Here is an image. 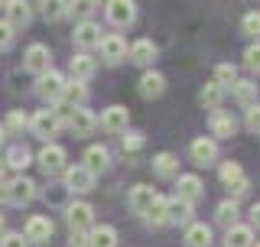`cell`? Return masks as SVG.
I'll use <instances>...</instances> for the list:
<instances>
[{
	"instance_id": "6da1fadb",
	"label": "cell",
	"mask_w": 260,
	"mask_h": 247,
	"mask_svg": "<svg viewBox=\"0 0 260 247\" xmlns=\"http://www.w3.org/2000/svg\"><path fill=\"white\" fill-rule=\"evenodd\" d=\"M62 91H65V78L59 75V72H43V75L36 78V95L43 98V101H49V104H59L62 101Z\"/></svg>"
},
{
	"instance_id": "7a4b0ae2",
	"label": "cell",
	"mask_w": 260,
	"mask_h": 247,
	"mask_svg": "<svg viewBox=\"0 0 260 247\" xmlns=\"http://www.w3.org/2000/svg\"><path fill=\"white\" fill-rule=\"evenodd\" d=\"M4 192H7V202L10 205H29L32 195H36V182L26 176H16L10 182H4Z\"/></svg>"
},
{
	"instance_id": "3957f363",
	"label": "cell",
	"mask_w": 260,
	"mask_h": 247,
	"mask_svg": "<svg viewBox=\"0 0 260 247\" xmlns=\"http://www.w3.org/2000/svg\"><path fill=\"white\" fill-rule=\"evenodd\" d=\"M59 117H62V114H59ZM65 123H69V130H72L75 137H88V134L98 127L94 114L85 111V108H69V111H65Z\"/></svg>"
},
{
	"instance_id": "277c9868",
	"label": "cell",
	"mask_w": 260,
	"mask_h": 247,
	"mask_svg": "<svg viewBox=\"0 0 260 247\" xmlns=\"http://www.w3.org/2000/svg\"><path fill=\"white\" fill-rule=\"evenodd\" d=\"M23 65L32 72V75H43V72H49L52 69V55H49V46H43V43H32L29 49H26V55H23Z\"/></svg>"
},
{
	"instance_id": "5b68a950",
	"label": "cell",
	"mask_w": 260,
	"mask_h": 247,
	"mask_svg": "<svg viewBox=\"0 0 260 247\" xmlns=\"http://www.w3.org/2000/svg\"><path fill=\"white\" fill-rule=\"evenodd\" d=\"M65 221H69L72 231H88L94 221V208L88 202H72L69 208H65Z\"/></svg>"
},
{
	"instance_id": "8992f818",
	"label": "cell",
	"mask_w": 260,
	"mask_h": 247,
	"mask_svg": "<svg viewBox=\"0 0 260 247\" xmlns=\"http://www.w3.org/2000/svg\"><path fill=\"white\" fill-rule=\"evenodd\" d=\"M62 179H65V189H69V192H91V186H94V176L81 166V163L78 166H65Z\"/></svg>"
},
{
	"instance_id": "52a82bcc",
	"label": "cell",
	"mask_w": 260,
	"mask_h": 247,
	"mask_svg": "<svg viewBox=\"0 0 260 247\" xmlns=\"http://www.w3.org/2000/svg\"><path fill=\"white\" fill-rule=\"evenodd\" d=\"M4 13H7V23H10L13 29H26L29 23H32L29 0H7V4H4Z\"/></svg>"
},
{
	"instance_id": "ba28073f",
	"label": "cell",
	"mask_w": 260,
	"mask_h": 247,
	"mask_svg": "<svg viewBox=\"0 0 260 247\" xmlns=\"http://www.w3.org/2000/svg\"><path fill=\"white\" fill-rule=\"evenodd\" d=\"M29 127H32V134H36V137L49 140V137H55V134H59L62 117H59L55 111H36V114H32V120H29Z\"/></svg>"
},
{
	"instance_id": "9c48e42d",
	"label": "cell",
	"mask_w": 260,
	"mask_h": 247,
	"mask_svg": "<svg viewBox=\"0 0 260 247\" xmlns=\"http://www.w3.org/2000/svg\"><path fill=\"white\" fill-rule=\"evenodd\" d=\"M104 13H108V20L114 26H130L134 16H137V7H134V0H108Z\"/></svg>"
},
{
	"instance_id": "30bf717a",
	"label": "cell",
	"mask_w": 260,
	"mask_h": 247,
	"mask_svg": "<svg viewBox=\"0 0 260 247\" xmlns=\"http://www.w3.org/2000/svg\"><path fill=\"white\" fill-rule=\"evenodd\" d=\"M98 49H101V59L108 62V65H117V62L127 59V43L117 36V33H111V36H101Z\"/></svg>"
},
{
	"instance_id": "8fae6325",
	"label": "cell",
	"mask_w": 260,
	"mask_h": 247,
	"mask_svg": "<svg viewBox=\"0 0 260 247\" xmlns=\"http://www.w3.org/2000/svg\"><path fill=\"white\" fill-rule=\"evenodd\" d=\"M127 123H130V111L124 104H111V108L101 114V127L108 130V134H127Z\"/></svg>"
},
{
	"instance_id": "7c38bea8",
	"label": "cell",
	"mask_w": 260,
	"mask_h": 247,
	"mask_svg": "<svg viewBox=\"0 0 260 247\" xmlns=\"http://www.w3.org/2000/svg\"><path fill=\"white\" fill-rule=\"evenodd\" d=\"M39 166H43L46 176H59L65 169V150L59 143H46L43 153H39Z\"/></svg>"
},
{
	"instance_id": "4fadbf2b",
	"label": "cell",
	"mask_w": 260,
	"mask_h": 247,
	"mask_svg": "<svg viewBox=\"0 0 260 247\" xmlns=\"http://www.w3.org/2000/svg\"><path fill=\"white\" fill-rule=\"evenodd\" d=\"M23 237H26V241H36V244H46L49 237H52V218L32 215L26 221V231H23Z\"/></svg>"
},
{
	"instance_id": "5bb4252c",
	"label": "cell",
	"mask_w": 260,
	"mask_h": 247,
	"mask_svg": "<svg viewBox=\"0 0 260 247\" xmlns=\"http://www.w3.org/2000/svg\"><path fill=\"white\" fill-rule=\"evenodd\" d=\"M153 202H156V192H153L150 186H134L130 189V211H134V215H146Z\"/></svg>"
},
{
	"instance_id": "9a60e30c",
	"label": "cell",
	"mask_w": 260,
	"mask_h": 247,
	"mask_svg": "<svg viewBox=\"0 0 260 247\" xmlns=\"http://www.w3.org/2000/svg\"><path fill=\"white\" fill-rule=\"evenodd\" d=\"M75 43L81 49H98V43H101V26L91 20H81L75 26Z\"/></svg>"
},
{
	"instance_id": "2e32d148",
	"label": "cell",
	"mask_w": 260,
	"mask_h": 247,
	"mask_svg": "<svg viewBox=\"0 0 260 247\" xmlns=\"http://www.w3.org/2000/svg\"><path fill=\"white\" fill-rule=\"evenodd\" d=\"M199 195H202V179H199V176H192V172H189V176H179V182H176V199H182V202L192 205Z\"/></svg>"
},
{
	"instance_id": "e0dca14e",
	"label": "cell",
	"mask_w": 260,
	"mask_h": 247,
	"mask_svg": "<svg viewBox=\"0 0 260 247\" xmlns=\"http://www.w3.org/2000/svg\"><path fill=\"white\" fill-rule=\"evenodd\" d=\"M215 156H218L215 140H208V137L192 140V160L199 163V166H208V163H215Z\"/></svg>"
},
{
	"instance_id": "ac0fdd59",
	"label": "cell",
	"mask_w": 260,
	"mask_h": 247,
	"mask_svg": "<svg viewBox=\"0 0 260 247\" xmlns=\"http://www.w3.org/2000/svg\"><path fill=\"white\" fill-rule=\"evenodd\" d=\"M192 218V205L182 199H166V225H185Z\"/></svg>"
},
{
	"instance_id": "d6986e66",
	"label": "cell",
	"mask_w": 260,
	"mask_h": 247,
	"mask_svg": "<svg viewBox=\"0 0 260 247\" xmlns=\"http://www.w3.org/2000/svg\"><path fill=\"white\" fill-rule=\"evenodd\" d=\"M238 130V120H234L231 111H215L211 114V134L215 137H234Z\"/></svg>"
},
{
	"instance_id": "ffe728a7",
	"label": "cell",
	"mask_w": 260,
	"mask_h": 247,
	"mask_svg": "<svg viewBox=\"0 0 260 247\" xmlns=\"http://www.w3.org/2000/svg\"><path fill=\"white\" fill-rule=\"evenodd\" d=\"M69 69H72V78L85 85V81L94 75L98 62H94V59H91V55H88V52H81V55H75V59H72V65H69Z\"/></svg>"
},
{
	"instance_id": "44dd1931",
	"label": "cell",
	"mask_w": 260,
	"mask_h": 247,
	"mask_svg": "<svg viewBox=\"0 0 260 247\" xmlns=\"http://www.w3.org/2000/svg\"><path fill=\"white\" fill-rule=\"evenodd\" d=\"M127 55H130V62H137V65H150L156 59V46H153L150 39H137V43L127 49Z\"/></svg>"
},
{
	"instance_id": "7402d4cb",
	"label": "cell",
	"mask_w": 260,
	"mask_h": 247,
	"mask_svg": "<svg viewBox=\"0 0 260 247\" xmlns=\"http://www.w3.org/2000/svg\"><path fill=\"white\" fill-rule=\"evenodd\" d=\"M108 160H111V156H108L104 146H88V150H85V163H81V166L91 172V176H98V172L108 166Z\"/></svg>"
},
{
	"instance_id": "603a6c76",
	"label": "cell",
	"mask_w": 260,
	"mask_h": 247,
	"mask_svg": "<svg viewBox=\"0 0 260 247\" xmlns=\"http://www.w3.org/2000/svg\"><path fill=\"white\" fill-rule=\"evenodd\" d=\"M88 247H117V231H114L111 225L91 228V231H88Z\"/></svg>"
},
{
	"instance_id": "cb8c5ba5",
	"label": "cell",
	"mask_w": 260,
	"mask_h": 247,
	"mask_svg": "<svg viewBox=\"0 0 260 247\" xmlns=\"http://www.w3.org/2000/svg\"><path fill=\"white\" fill-rule=\"evenodd\" d=\"M162 91H166V78H162L159 72H146L140 78V95L143 98H159Z\"/></svg>"
},
{
	"instance_id": "d4e9b609",
	"label": "cell",
	"mask_w": 260,
	"mask_h": 247,
	"mask_svg": "<svg viewBox=\"0 0 260 247\" xmlns=\"http://www.w3.org/2000/svg\"><path fill=\"white\" fill-rule=\"evenodd\" d=\"M185 244H189V247H211V228L208 225H189V231H185Z\"/></svg>"
},
{
	"instance_id": "484cf974",
	"label": "cell",
	"mask_w": 260,
	"mask_h": 247,
	"mask_svg": "<svg viewBox=\"0 0 260 247\" xmlns=\"http://www.w3.org/2000/svg\"><path fill=\"white\" fill-rule=\"evenodd\" d=\"M254 241V231L247 225H231L228 228V247H250Z\"/></svg>"
},
{
	"instance_id": "4316f807",
	"label": "cell",
	"mask_w": 260,
	"mask_h": 247,
	"mask_svg": "<svg viewBox=\"0 0 260 247\" xmlns=\"http://www.w3.org/2000/svg\"><path fill=\"white\" fill-rule=\"evenodd\" d=\"M29 160H32V156H29L26 146H23V143H13L4 163H7V166H13V169H26V166H29Z\"/></svg>"
},
{
	"instance_id": "83f0119b",
	"label": "cell",
	"mask_w": 260,
	"mask_h": 247,
	"mask_svg": "<svg viewBox=\"0 0 260 247\" xmlns=\"http://www.w3.org/2000/svg\"><path fill=\"white\" fill-rule=\"evenodd\" d=\"M43 16L49 23H59V20L69 16V4H65V0H43Z\"/></svg>"
},
{
	"instance_id": "f1b7e54d",
	"label": "cell",
	"mask_w": 260,
	"mask_h": 247,
	"mask_svg": "<svg viewBox=\"0 0 260 247\" xmlns=\"http://www.w3.org/2000/svg\"><path fill=\"white\" fill-rule=\"evenodd\" d=\"M153 169H156L162 179H173V176H176V169H179V163H176V156H173V153H159L156 160H153Z\"/></svg>"
},
{
	"instance_id": "f546056e",
	"label": "cell",
	"mask_w": 260,
	"mask_h": 247,
	"mask_svg": "<svg viewBox=\"0 0 260 247\" xmlns=\"http://www.w3.org/2000/svg\"><path fill=\"white\" fill-rule=\"evenodd\" d=\"M215 218H218V225H224V228H231L234 221H238V202L234 199H228L218 205V211H215Z\"/></svg>"
},
{
	"instance_id": "4dcf8cb0",
	"label": "cell",
	"mask_w": 260,
	"mask_h": 247,
	"mask_svg": "<svg viewBox=\"0 0 260 247\" xmlns=\"http://www.w3.org/2000/svg\"><path fill=\"white\" fill-rule=\"evenodd\" d=\"M85 98H88V88L81 85V81H72V85H65V91H62V101H69L72 108H81Z\"/></svg>"
},
{
	"instance_id": "1f68e13d",
	"label": "cell",
	"mask_w": 260,
	"mask_h": 247,
	"mask_svg": "<svg viewBox=\"0 0 260 247\" xmlns=\"http://www.w3.org/2000/svg\"><path fill=\"white\" fill-rule=\"evenodd\" d=\"M202 104H208V108H218V104H221V98H224V88L218 85V81H208L205 88H202Z\"/></svg>"
},
{
	"instance_id": "d6a6232c",
	"label": "cell",
	"mask_w": 260,
	"mask_h": 247,
	"mask_svg": "<svg viewBox=\"0 0 260 247\" xmlns=\"http://www.w3.org/2000/svg\"><path fill=\"white\" fill-rule=\"evenodd\" d=\"M26 127H29V120H26V114H23V111H10V114H7L4 134H23Z\"/></svg>"
},
{
	"instance_id": "836d02e7",
	"label": "cell",
	"mask_w": 260,
	"mask_h": 247,
	"mask_svg": "<svg viewBox=\"0 0 260 247\" xmlns=\"http://www.w3.org/2000/svg\"><path fill=\"white\" fill-rule=\"evenodd\" d=\"M218 176H221V182H224L228 189H231V186H238L241 179H247V176H244V172H241V166H238V163H224Z\"/></svg>"
},
{
	"instance_id": "e575fe53",
	"label": "cell",
	"mask_w": 260,
	"mask_h": 247,
	"mask_svg": "<svg viewBox=\"0 0 260 247\" xmlns=\"http://www.w3.org/2000/svg\"><path fill=\"white\" fill-rule=\"evenodd\" d=\"M234 98H238L241 104H250L257 98V85L254 81H234Z\"/></svg>"
},
{
	"instance_id": "d590c367",
	"label": "cell",
	"mask_w": 260,
	"mask_h": 247,
	"mask_svg": "<svg viewBox=\"0 0 260 247\" xmlns=\"http://www.w3.org/2000/svg\"><path fill=\"white\" fill-rule=\"evenodd\" d=\"M143 218L150 221V225H166V199H159V195H156V202L150 205V211H146Z\"/></svg>"
},
{
	"instance_id": "8d00e7d4",
	"label": "cell",
	"mask_w": 260,
	"mask_h": 247,
	"mask_svg": "<svg viewBox=\"0 0 260 247\" xmlns=\"http://www.w3.org/2000/svg\"><path fill=\"white\" fill-rule=\"evenodd\" d=\"M215 81H218V85H234V81H238V69H234V65H218V69H215Z\"/></svg>"
},
{
	"instance_id": "74e56055",
	"label": "cell",
	"mask_w": 260,
	"mask_h": 247,
	"mask_svg": "<svg viewBox=\"0 0 260 247\" xmlns=\"http://www.w3.org/2000/svg\"><path fill=\"white\" fill-rule=\"evenodd\" d=\"M244 65H247L250 72H257V75H260V46H250L247 52H244Z\"/></svg>"
},
{
	"instance_id": "f35d334b",
	"label": "cell",
	"mask_w": 260,
	"mask_h": 247,
	"mask_svg": "<svg viewBox=\"0 0 260 247\" xmlns=\"http://www.w3.org/2000/svg\"><path fill=\"white\" fill-rule=\"evenodd\" d=\"M244 33H247V36H260V13L244 16Z\"/></svg>"
},
{
	"instance_id": "ab89813d",
	"label": "cell",
	"mask_w": 260,
	"mask_h": 247,
	"mask_svg": "<svg viewBox=\"0 0 260 247\" xmlns=\"http://www.w3.org/2000/svg\"><path fill=\"white\" fill-rule=\"evenodd\" d=\"M13 46V26L7 20H0V49H10Z\"/></svg>"
},
{
	"instance_id": "60d3db41",
	"label": "cell",
	"mask_w": 260,
	"mask_h": 247,
	"mask_svg": "<svg viewBox=\"0 0 260 247\" xmlns=\"http://www.w3.org/2000/svg\"><path fill=\"white\" fill-rule=\"evenodd\" d=\"M247 130L260 134V104H250L247 108Z\"/></svg>"
},
{
	"instance_id": "b9f144b4",
	"label": "cell",
	"mask_w": 260,
	"mask_h": 247,
	"mask_svg": "<svg viewBox=\"0 0 260 247\" xmlns=\"http://www.w3.org/2000/svg\"><path fill=\"white\" fill-rule=\"evenodd\" d=\"M0 247H26V237L16 234V231H10V234L0 237Z\"/></svg>"
},
{
	"instance_id": "7bdbcfd3",
	"label": "cell",
	"mask_w": 260,
	"mask_h": 247,
	"mask_svg": "<svg viewBox=\"0 0 260 247\" xmlns=\"http://www.w3.org/2000/svg\"><path fill=\"white\" fill-rule=\"evenodd\" d=\"M140 146H143V137H140V134H127V137H124V150H127V153H137Z\"/></svg>"
},
{
	"instance_id": "ee69618b",
	"label": "cell",
	"mask_w": 260,
	"mask_h": 247,
	"mask_svg": "<svg viewBox=\"0 0 260 247\" xmlns=\"http://www.w3.org/2000/svg\"><path fill=\"white\" fill-rule=\"evenodd\" d=\"M69 247H88V234H85V231H72Z\"/></svg>"
},
{
	"instance_id": "f6af8a7d",
	"label": "cell",
	"mask_w": 260,
	"mask_h": 247,
	"mask_svg": "<svg viewBox=\"0 0 260 247\" xmlns=\"http://www.w3.org/2000/svg\"><path fill=\"white\" fill-rule=\"evenodd\" d=\"M247 189H250V182H247V179H241L238 186H231V195H234V199H241V195H247Z\"/></svg>"
},
{
	"instance_id": "bcb514c9",
	"label": "cell",
	"mask_w": 260,
	"mask_h": 247,
	"mask_svg": "<svg viewBox=\"0 0 260 247\" xmlns=\"http://www.w3.org/2000/svg\"><path fill=\"white\" fill-rule=\"evenodd\" d=\"M250 225L260 228V205H254V208H250Z\"/></svg>"
},
{
	"instance_id": "7dc6e473",
	"label": "cell",
	"mask_w": 260,
	"mask_h": 247,
	"mask_svg": "<svg viewBox=\"0 0 260 247\" xmlns=\"http://www.w3.org/2000/svg\"><path fill=\"white\" fill-rule=\"evenodd\" d=\"M4 176H7V163L0 160V182H4Z\"/></svg>"
},
{
	"instance_id": "c3c4849f",
	"label": "cell",
	"mask_w": 260,
	"mask_h": 247,
	"mask_svg": "<svg viewBox=\"0 0 260 247\" xmlns=\"http://www.w3.org/2000/svg\"><path fill=\"white\" fill-rule=\"evenodd\" d=\"M4 234H7V231H4V215H0V237H4Z\"/></svg>"
},
{
	"instance_id": "681fc988",
	"label": "cell",
	"mask_w": 260,
	"mask_h": 247,
	"mask_svg": "<svg viewBox=\"0 0 260 247\" xmlns=\"http://www.w3.org/2000/svg\"><path fill=\"white\" fill-rule=\"evenodd\" d=\"M4 137H7V134H4V123H0V143H4Z\"/></svg>"
},
{
	"instance_id": "f907efd6",
	"label": "cell",
	"mask_w": 260,
	"mask_h": 247,
	"mask_svg": "<svg viewBox=\"0 0 260 247\" xmlns=\"http://www.w3.org/2000/svg\"><path fill=\"white\" fill-rule=\"evenodd\" d=\"M4 4H7V0H0V7H4Z\"/></svg>"
},
{
	"instance_id": "816d5d0a",
	"label": "cell",
	"mask_w": 260,
	"mask_h": 247,
	"mask_svg": "<svg viewBox=\"0 0 260 247\" xmlns=\"http://www.w3.org/2000/svg\"><path fill=\"white\" fill-rule=\"evenodd\" d=\"M257 247H260V244H257Z\"/></svg>"
}]
</instances>
